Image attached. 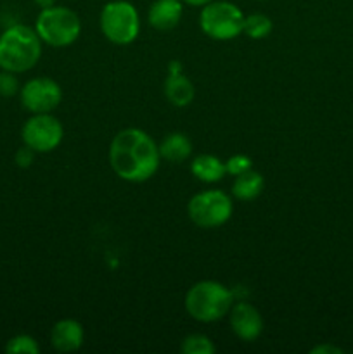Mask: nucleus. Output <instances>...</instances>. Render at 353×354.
<instances>
[{
    "instance_id": "obj_1",
    "label": "nucleus",
    "mask_w": 353,
    "mask_h": 354,
    "mask_svg": "<svg viewBox=\"0 0 353 354\" xmlns=\"http://www.w3.org/2000/svg\"><path fill=\"white\" fill-rule=\"evenodd\" d=\"M158 144L138 128L121 130L109 147V162L120 178L127 182H145L159 166Z\"/></svg>"
},
{
    "instance_id": "obj_2",
    "label": "nucleus",
    "mask_w": 353,
    "mask_h": 354,
    "mask_svg": "<svg viewBox=\"0 0 353 354\" xmlns=\"http://www.w3.org/2000/svg\"><path fill=\"white\" fill-rule=\"evenodd\" d=\"M42 55V40L35 28L12 24L0 35V69L10 73L30 71Z\"/></svg>"
},
{
    "instance_id": "obj_3",
    "label": "nucleus",
    "mask_w": 353,
    "mask_h": 354,
    "mask_svg": "<svg viewBox=\"0 0 353 354\" xmlns=\"http://www.w3.org/2000/svg\"><path fill=\"white\" fill-rule=\"evenodd\" d=\"M232 301L234 296L227 287L215 280H203L187 290L185 310L194 320L210 324L230 313Z\"/></svg>"
},
{
    "instance_id": "obj_4",
    "label": "nucleus",
    "mask_w": 353,
    "mask_h": 354,
    "mask_svg": "<svg viewBox=\"0 0 353 354\" xmlns=\"http://www.w3.org/2000/svg\"><path fill=\"white\" fill-rule=\"evenodd\" d=\"M35 31L40 40L51 47H68L80 37L82 23L75 10L62 6H52L45 7L38 14Z\"/></svg>"
},
{
    "instance_id": "obj_5",
    "label": "nucleus",
    "mask_w": 353,
    "mask_h": 354,
    "mask_svg": "<svg viewBox=\"0 0 353 354\" xmlns=\"http://www.w3.org/2000/svg\"><path fill=\"white\" fill-rule=\"evenodd\" d=\"M100 30L104 37L116 45L132 44L141 31V19L134 3L113 0L100 10Z\"/></svg>"
},
{
    "instance_id": "obj_6",
    "label": "nucleus",
    "mask_w": 353,
    "mask_h": 354,
    "mask_svg": "<svg viewBox=\"0 0 353 354\" xmlns=\"http://www.w3.org/2000/svg\"><path fill=\"white\" fill-rule=\"evenodd\" d=\"M199 26L213 40H232L242 33L244 14L235 3L213 0L201 10Z\"/></svg>"
},
{
    "instance_id": "obj_7",
    "label": "nucleus",
    "mask_w": 353,
    "mask_h": 354,
    "mask_svg": "<svg viewBox=\"0 0 353 354\" xmlns=\"http://www.w3.org/2000/svg\"><path fill=\"white\" fill-rule=\"evenodd\" d=\"M232 199L221 190H204L189 201L190 221L201 228H217L232 216Z\"/></svg>"
},
{
    "instance_id": "obj_8",
    "label": "nucleus",
    "mask_w": 353,
    "mask_h": 354,
    "mask_svg": "<svg viewBox=\"0 0 353 354\" xmlns=\"http://www.w3.org/2000/svg\"><path fill=\"white\" fill-rule=\"evenodd\" d=\"M62 135H64V130H62L61 121L48 113L33 114L21 130L24 145L31 147L35 152L54 151L61 144Z\"/></svg>"
},
{
    "instance_id": "obj_9",
    "label": "nucleus",
    "mask_w": 353,
    "mask_h": 354,
    "mask_svg": "<svg viewBox=\"0 0 353 354\" xmlns=\"http://www.w3.org/2000/svg\"><path fill=\"white\" fill-rule=\"evenodd\" d=\"M21 104L26 111L33 114L51 113L59 106L62 99L61 86L52 78H33L23 85L19 90Z\"/></svg>"
},
{
    "instance_id": "obj_10",
    "label": "nucleus",
    "mask_w": 353,
    "mask_h": 354,
    "mask_svg": "<svg viewBox=\"0 0 353 354\" xmlns=\"http://www.w3.org/2000/svg\"><path fill=\"white\" fill-rule=\"evenodd\" d=\"M230 327L242 341H255L263 330V318L260 311L249 303H237L230 308Z\"/></svg>"
},
{
    "instance_id": "obj_11",
    "label": "nucleus",
    "mask_w": 353,
    "mask_h": 354,
    "mask_svg": "<svg viewBox=\"0 0 353 354\" xmlns=\"http://www.w3.org/2000/svg\"><path fill=\"white\" fill-rule=\"evenodd\" d=\"M51 342L59 353H73L82 348L83 327L80 322L64 318L52 327Z\"/></svg>"
},
{
    "instance_id": "obj_12",
    "label": "nucleus",
    "mask_w": 353,
    "mask_h": 354,
    "mask_svg": "<svg viewBox=\"0 0 353 354\" xmlns=\"http://www.w3.org/2000/svg\"><path fill=\"white\" fill-rule=\"evenodd\" d=\"M165 95L176 107H185L192 102L194 85L182 75L180 62L170 64V75L165 82Z\"/></svg>"
},
{
    "instance_id": "obj_13",
    "label": "nucleus",
    "mask_w": 353,
    "mask_h": 354,
    "mask_svg": "<svg viewBox=\"0 0 353 354\" xmlns=\"http://www.w3.org/2000/svg\"><path fill=\"white\" fill-rule=\"evenodd\" d=\"M182 0H154L149 7V23L159 31H168L179 26L182 19Z\"/></svg>"
},
{
    "instance_id": "obj_14",
    "label": "nucleus",
    "mask_w": 353,
    "mask_h": 354,
    "mask_svg": "<svg viewBox=\"0 0 353 354\" xmlns=\"http://www.w3.org/2000/svg\"><path fill=\"white\" fill-rule=\"evenodd\" d=\"M159 156L168 162H183L192 152V142L187 135L180 131L166 135L161 144L158 145Z\"/></svg>"
},
{
    "instance_id": "obj_15",
    "label": "nucleus",
    "mask_w": 353,
    "mask_h": 354,
    "mask_svg": "<svg viewBox=\"0 0 353 354\" xmlns=\"http://www.w3.org/2000/svg\"><path fill=\"white\" fill-rule=\"evenodd\" d=\"M190 171L204 183H215L227 175L225 162L213 154H201L190 165Z\"/></svg>"
},
{
    "instance_id": "obj_16",
    "label": "nucleus",
    "mask_w": 353,
    "mask_h": 354,
    "mask_svg": "<svg viewBox=\"0 0 353 354\" xmlns=\"http://www.w3.org/2000/svg\"><path fill=\"white\" fill-rule=\"evenodd\" d=\"M263 187H265V180L260 173L248 169V171L241 173L235 176L234 185H232V194L235 199L239 201H253L262 194Z\"/></svg>"
},
{
    "instance_id": "obj_17",
    "label": "nucleus",
    "mask_w": 353,
    "mask_h": 354,
    "mask_svg": "<svg viewBox=\"0 0 353 354\" xmlns=\"http://www.w3.org/2000/svg\"><path fill=\"white\" fill-rule=\"evenodd\" d=\"M273 30V23L269 16L265 14H249L244 17V26H242V33L248 35L253 40H262L266 38Z\"/></svg>"
},
{
    "instance_id": "obj_18",
    "label": "nucleus",
    "mask_w": 353,
    "mask_h": 354,
    "mask_svg": "<svg viewBox=\"0 0 353 354\" xmlns=\"http://www.w3.org/2000/svg\"><path fill=\"white\" fill-rule=\"evenodd\" d=\"M180 351L183 354H213L215 346L206 335L203 334H190L182 341Z\"/></svg>"
},
{
    "instance_id": "obj_19",
    "label": "nucleus",
    "mask_w": 353,
    "mask_h": 354,
    "mask_svg": "<svg viewBox=\"0 0 353 354\" xmlns=\"http://www.w3.org/2000/svg\"><path fill=\"white\" fill-rule=\"evenodd\" d=\"M40 348H38L37 341L31 335L19 334L16 337L9 339L6 344V353L9 354H38Z\"/></svg>"
},
{
    "instance_id": "obj_20",
    "label": "nucleus",
    "mask_w": 353,
    "mask_h": 354,
    "mask_svg": "<svg viewBox=\"0 0 353 354\" xmlns=\"http://www.w3.org/2000/svg\"><path fill=\"white\" fill-rule=\"evenodd\" d=\"M225 169H227V175L237 176L241 175V173L248 171V169H253V161L248 156L235 154L225 161Z\"/></svg>"
},
{
    "instance_id": "obj_21",
    "label": "nucleus",
    "mask_w": 353,
    "mask_h": 354,
    "mask_svg": "<svg viewBox=\"0 0 353 354\" xmlns=\"http://www.w3.org/2000/svg\"><path fill=\"white\" fill-rule=\"evenodd\" d=\"M19 92L16 73L0 69V97H12Z\"/></svg>"
},
{
    "instance_id": "obj_22",
    "label": "nucleus",
    "mask_w": 353,
    "mask_h": 354,
    "mask_svg": "<svg viewBox=\"0 0 353 354\" xmlns=\"http://www.w3.org/2000/svg\"><path fill=\"white\" fill-rule=\"evenodd\" d=\"M14 159H16V165L19 166V168H28V166H31V162H33L35 151L31 147H28V145H24V147H21L19 151L16 152Z\"/></svg>"
},
{
    "instance_id": "obj_23",
    "label": "nucleus",
    "mask_w": 353,
    "mask_h": 354,
    "mask_svg": "<svg viewBox=\"0 0 353 354\" xmlns=\"http://www.w3.org/2000/svg\"><path fill=\"white\" fill-rule=\"evenodd\" d=\"M310 353H314V354H329V353H332V354H341L343 351L339 348H336V346H327V344H324V346H317V348H314L311 349Z\"/></svg>"
},
{
    "instance_id": "obj_24",
    "label": "nucleus",
    "mask_w": 353,
    "mask_h": 354,
    "mask_svg": "<svg viewBox=\"0 0 353 354\" xmlns=\"http://www.w3.org/2000/svg\"><path fill=\"white\" fill-rule=\"evenodd\" d=\"M182 2L189 3V6H194V7H204L206 3L213 2V0H182Z\"/></svg>"
},
{
    "instance_id": "obj_25",
    "label": "nucleus",
    "mask_w": 353,
    "mask_h": 354,
    "mask_svg": "<svg viewBox=\"0 0 353 354\" xmlns=\"http://www.w3.org/2000/svg\"><path fill=\"white\" fill-rule=\"evenodd\" d=\"M33 2L37 3L38 7H42V9H45V7L55 6V2H57V0H33Z\"/></svg>"
}]
</instances>
